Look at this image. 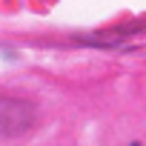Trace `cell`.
<instances>
[{
  "label": "cell",
  "mask_w": 146,
  "mask_h": 146,
  "mask_svg": "<svg viewBox=\"0 0 146 146\" xmlns=\"http://www.w3.org/2000/svg\"><path fill=\"white\" fill-rule=\"evenodd\" d=\"M37 126V106L20 98H0V137L15 140Z\"/></svg>",
  "instance_id": "cell-1"
},
{
  "label": "cell",
  "mask_w": 146,
  "mask_h": 146,
  "mask_svg": "<svg viewBox=\"0 0 146 146\" xmlns=\"http://www.w3.org/2000/svg\"><path fill=\"white\" fill-rule=\"evenodd\" d=\"M132 146H140V143H132Z\"/></svg>",
  "instance_id": "cell-2"
}]
</instances>
